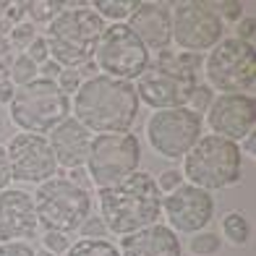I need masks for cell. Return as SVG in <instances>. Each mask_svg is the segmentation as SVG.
<instances>
[{
	"mask_svg": "<svg viewBox=\"0 0 256 256\" xmlns=\"http://www.w3.org/2000/svg\"><path fill=\"white\" fill-rule=\"evenodd\" d=\"M138 94L131 81L94 76L81 81L74 97V118L97 134H128L138 118Z\"/></svg>",
	"mask_w": 256,
	"mask_h": 256,
	"instance_id": "1",
	"label": "cell"
},
{
	"mask_svg": "<svg viewBox=\"0 0 256 256\" xmlns=\"http://www.w3.org/2000/svg\"><path fill=\"white\" fill-rule=\"evenodd\" d=\"M97 204L100 220L108 232L115 236H131L142 228H149L162 214V194L157 180L144 170H136L128 178L100 188Z\"/></svg>",
	"mask_w": 256,
	"mask_h": 256,
	"instance_id": "2",
	"label": "cell"
},
{
	"mask_svg": "<svg viewBox=\"0 0 256 256\" xmlns=\"http://www.w3.org/2000/svg\"><path fill=\"white\" fill-rule=\"evenodd\" d=\"M204 58L199 52H170L160 50L157 60L146 66V71L138 76L136 94L138 102H146L157 110L186 108L191 92L199 84V71Z\"/></svg>",
	"mask_w": 256,
	"mask_h": 256,
	"instance_id": "3",
	"label": "cell"
},
{
	"mask_svg": "<svg viewBox=\"0 0 256 256\" xmlns=\"http://www.w3.org/2000/svg\"><path fill=\"white\" fill-rule=\"evenodd\" d=\"M104 32V21L86 8H63L50 24H48V50L52 52V60L78 68L89 60H94L97 42Z\"/></svg>",
	"mask_w": 256,
	"mask_h": 256,
	"instance_id": "4",
	"label": "cell"
},
{
	"mask_svg": "<svg viewBox=\"0 0 256 256\" xmlns=\"http://www.w3.org/2000/svg\"><path fill=\"white\" fill-rule=\"evenodd\" d=\"M243 154L236 142L222 136H202L183 157V178L204 191L230 188L240 180Z\"/></svg>",
	"mask_w": 256,
	"mask_h": 256,
	"instance_id": "5",
	"label": "cell"
},
{
	"mask_svg": "<svg viewBox=\"0 0 256 256\" xmlns=\"http://www.w3.org/2000/svg\"><path fill=\"white\" fill-rule=\"evenodd\" d=\"M8 104H10V120L18 128H24V134H37V136L50 134L71 112V100L50 78H34L29 84L18 86Z\"/></svg>",
	"mask_w": 256,
	"mask_h": 256,
	"instance_id": "6",
	"label": "cell"
},
{
	"mask_svg": "<svg viewBox=\"0 0 256 256\" xmlns=\"http://www.w3.org/2000/svg\"><path fill=\"white\" fill-rule=\"evenodd\" d=\"M34 212H37V222L55 232H74L81 228V222L92 212V196L89 191L78 188L66 178H50L40 183L37 194H34Z\"/></svg>",
	"mask_w": 256,
	"mask_h": 256,
	"instance_id": "7",
	"label": "cell"
},
{
	"mask_svg": "<svg viewBox=\"0 0 256 256\" xmlns=\"http://www.w3.org/2000/svg\"><path fill=\"white\" fill-rule=\"evenodd\" d=\"M204 74L209 78V89H220L222 94H246L256 84L254 44L240 42L238 37L220 40L206 55Z\"/></svg>",
	"mask_w": 256,
	"mask_h": 256,
	"instance_id": "8",
	"label": "cell"
},
{
	"mask_svg": "<svg viewBox=\"0 0 256 256\" xmlns=\"http://www.w3.org/2000/svg\"><path fill=\"white\" fill-rule=\"evenodd\" d=\"M142 144L134 134H100L92 138L84 170L100 188L112 186L138 170Z\"/></svg>",
	"mask_w": 256,
	"mask_h": 256,
	"instance_id": "9",
	"label": "cell"
},
{
	"mask_svg": "<svg viewBox=\"0 0 256 256\" xmlns=\"http://www.w3.org/2000/svg\"><path fill=\"white\" fill-rule=\"evenodd\" d=\"M97 68L102 76L134 81L138 78L149 66V50L142 44V40L128 29V24H110L104 26L102 37L97 42Z\"/></svg>",
	"mask_w": 256,
	"mask_h": 256,
	"instance_id": "10",
	"label": "cell"
},
{
	"mask_svg": "<svg viewBox=\"0 0 256 256\" xmlns=\"http://www.w3.org/2000/svg\"><path fill=\"white\" fill-rule=\"evenodd\" d=\"M204 118L188 108L157 110L146 123V138L152 149L165 160H180L202 138Z\"/></svg>",
	"mask_w": 256,
	"mask_h": 256,
	"instance_id": "11",
	"label": "cell"
},
{
	"mask_svg": "<svg viewBox=\"0 0 256 256\" xmlns=\"http://www.w3.org/2000/svg\"><path fill=\"white\" fill-rule=\"evenodd\" d=\"M170 18H172V40L186 52L202 55L204 50H212L222 40L225 24L209 3L186 0V3L176 6V14Z\"/></svg>",
	"mask_w": 256,
	"mask_h": 256,
	"instance_id": "12",
	"label": "cell"
},
{
	"mask_svg": "<svg viewBox=\"0 0 256 256\" xmlns=\"http://www.w3.org/2000/svg\"><path fill=\"white\" fill-rule=\"evenodd\" d=\"M6 157H8V168H10V180L44 183V180L55 178V172H58V162L50 149L48 136L21 131L10 138Z\"/></svg>",
	"mask_w": 256,
	"mask_h": 256,
	"instance_id": "13",
	"label": "cell"
},
{
	"mask_svg": "<svg viewBox=\"0 0 256 256\" xmlns=\"http://www.w3.org/2000/svg\"><path fill=\"white\" fill-rule=\"evenodd\" d=\"M162 212L170 220V230L178 232H202L214 214V199L204 188L180 183L176 191L162 196Z\"/></svg>",
	"mask_w": 256,
	"mask_h": 256,
	"instance_id": "14",
	"label": "cell"
},
{
	"mask_svg": "<svg viewBox=\"0 0 256 256\" xmlns=\"http://www.w3.org/2000/svg\"><path fill=\"white\" fill-rule=\"evenodd\" d=\"M206 123L214 136L243 142L256 126V100L251 94H220L206 110Z\"/></svg>",
	"mask_w": 256,
	"mask_h": 256,
	"instance_id": "15",
	"label": "cell"
},
{
	"mask_svg": "<svg viewBox=\"0 0 256 256\" xmlns=\"http://www.w3.org/2000/svg\"><path fill=\"white\" fill-rule=\"evenodd\" d=\"M40 222L37 212H34V199L26 191H0V240L14 243L21 238H32Z\"/></svg>",
	"mask_w": 256,
	"mask_h": 256,
	"instance_id": "16",
	"label": "cell"
},
{
	"mask_svg": "<svg viewBox=\"0 0 256 256\" xmlns=\"http://www.w3.org/2000/svg\"><path fill=\"white\" fill-rule=\"evenodd\" d=\"M128 18V29L142 40L146 50H168L172 42V18L162 3H138Z\"/></svg>",
	"mask_w": 256,
	"mask_h": 256,
	"instance_id": "17",
	"label": "cell"
},
{
	"mask_svg": "<svg viewBox=\"0 0 256 256\" xmlns=\"http://www.w3.org/2000/svg\"><path fill=\"white\" fill-rule=\"evenodd\" d=\"M50 149L55 154L58 168H84L86 154H89V144H92V134L81 126L76 118H66L63 123H58L50 131Z\"/></svg>",
	"mask_w": 256,
	"mask_h": 256,
	"instance_id": "18",
	"label": "cell"
},
{
	"mask_svg": "<svg viewBox=\"0 0 256 256\" xmlns=\"http://www.w3.org/2000/svg\"><path fill=\"white\" fill-rule=\"evenodd\" d=\"M120 256H183L178 232L168 225H149L120 240Z\"/></svg>",
	"mask_w": 256,
	"mask_h": 256,
	"instance_id": "19",
	"label": "cell"
},
{
	"mask_svg": "<svg viewBox=\"0 0 256 256\" xmlns=\"http://www.w3.org/2000/svg\"><path fill=\"white\" fill-rule=\"evenodd\" d=\"M142 0H97L92 3V10L104 21V18H112V24H123V18H128L136 10V6Z\"/></svg>",
	"mask_w": 256,
	"mask_h": 256,
	"instance_id": "20",
	"label": "cell"
},
{
	"mask_svg": "<svg viewBox=\"0 0 256 256\" xmlns=\"http://www.w3.org/2000/svg\"><path fill=\"white\" fill-rule=\"evenodd\" d=\"M66 256H120V251L104 238H81L66 251Z\"/></svg>",
	"mask_w": 256,
	"mask_h": 256,
	"instance_id": "21",
	"label": "cell"
},
{
	"mask_svg": "<svg viewBox=\"0 0 256 256\" xmlns=\"http://www.w3.org/2000/svg\"><path fill=\"white\" fill-rule=\"evenodd\" d=\"M222 236H225V240L236 243V246L248 243V238H251L248 220L243 217L240 212H228V214L222 217Z\"/></svg>",
	"mask_w": 256,
	"mask_h": 256,
	"instance_id": "22",
	"label": "cell"
},
{
	"mask_svg": "<svg viewBox=\"0 0 256 256\" xmlns=\"http://www.w3.org/2000/svg\"><path fill=\"white\" fill-rule=\"evenodd\" d=\"M24 8H26V14L32 16V21L50 24V21L63 10V3H58V0H26Z\"/></svg>",
	"mask_w": 256,
	"mask_h": 256,
	"instance_id": "23",
	"label": "cell"
},
{
	"mask_svg": "<svg viewBox=\"0 0 256 256\" xmlns=\"http://www.w3.org/2000/svg\"><path fill=\"white\" fill-rule=\"evenodd\" d=\"M37 63H32L26 55H18V58H14V63H10V76H8V81L10 84H18V86H24V84H29V81H34L37 78Z\"/></svg>",
	"mask_w": 256,
	"mask_h": 256,
	"instance_id": "24",
	"label": "cell"
},
{
	"mask_svg": "<svg viewBox=\"0 0 256 256\" xmlns=\"http://www.w3.org/2000/svg\"><path fill=\"white\" fill-rule=\"evenodd\" d=\"M220 246H222V240H220L217 232H196L188 243L191 254H196V256H214L220 251Z\"/></svg>",
	"mask_w": 256,
	"mask_h": 256,
	"instance_id": "25",
	"label": "cell"
},
{
	"mask_svg": "<svg viewBox=\"0 0 256 256\" xmlns=\"http://www.w3.org/2000/svg\"><path fill=\"white\" fill-rule=\"evenodd\" d=\"M212 102H214V89H209L206 84H196V89L188 97V110H194L196 115H204Z\"/></svg>",
	"mask_w": 256,
	"mask_h": 256,
	"instance_id": "26",
	"label": "cell"
},
{
	"mask_svg": "<svg viewBox=\"0 0 256 256\" xmlns=\"http://www.w3.org/2000/svg\"><path fill=\"white\" fill-rule=\"evenodd\" d=\"M42 246H44V251H50V254H66L68 248H71V240H68V236L66 232H55V230H48L42 236Z\"/></svg>",
	"mask_w": 256,
	"mask_h": 256,
	"instance_id": "27",
	"label": "cell"
},
{
	"mask_svg": "<svg viewBox=\"0 0 256 256\" xmlns=\"http://www.w3.org/2000/svg\"><path fill=\"white\" fill-rule=\"evenodd\" d=\"M214 10H217V16L222 18V24L225 21H238L243 18V6L238 3V0H222V3H209Z\"/></svg>",
	"mask_w": 256,
	"mask_h": 256,
	"instance_id": "28",
	"label": "cell"
},
{
	"mask_svg": "<svg viewBox=\"0 0 256 256\" xmlns=\"http://www.w3.org/2000/svg\"><path fill=\"white\" fill-rule=\"evenodd\" d=\"M34 37H37V34H34V26L29 24V21H21V24H16L14 29H10V42H14L18 50H26Z\"/></svg>",
	"mask_w": 256,
	"mask_h": 256,
	"instance_id": "29",
	"label": "cell"
},
{
	"mask_svg": "<svg viewBox=\"0 0 256 256\" xmlns=\"http://www.w3.org/2000/svg\"><path fill=\"white\" fill-rule=\"evenodd\" d=\"M55 84H58V89H60L63 94L68 97V94H76V92H78V86H81V76H78L76 68H63Z\"/></svg>",
	"mask_w": 256,
	"mask_h": 256,
	"instance_id": "30",
	"label": "cell"
},
{
	"mask_svg": "<svg viewBox=\"0 0 256 256\" xmlns=\"http://www.w3.org/2000/svg\"><path fill=\"white\" fill-rule=\"evenodd\" d=\"M24 55L29 58L32 63H37V68H40L44 60H50V50H48V42H44V37H34Z\"/></svg>",
	"mask_w": 256,
	"mask_h": 256,
	"instance_id": "31",
	"label": "cell"
},
{
	"mask_svg": "<svg viewBox=\"0 0 256 256\" xmlns=\"http://www.w3.org/2000/svg\"><path fill=\"white\" fill-rule=\"evenodd\" d=\"M78 230H81V236H84V238H104V236H108V228H104V222L100 217H86Z\"/></svg>",
	"mask_w": 256,
	"mask_h": 256,
	"instance_id": "32",
	"label": "cell"
},
{
	"mask_svg": "<svg viewBox=\"0 0 256 256\" xmlns=\"http://www.w3.org/2000/svg\"><path fill=\"white\" fill-rule=\"evenodd\" d=\"M180 183H183V172H180V170H165V172L157 178V188H160V194H162V191L170 194V191H176Z\"/></svg>",
	"mask_w": 256,
	"mask_h": 256,
	"instance_id": "33",
	"label": "cell"
},
{
	"mask_svg": "<svg viewBox=\"0 0 256 256\" xmlns=\"http://www.w3.org/2000/svg\"><path fill=\"white\" fill-rule=\"evenodd\" d=\"M0 256H37V251L24 240H14V243H0Z\"/></svg>",
	"mask_w": 256,
	"mask_h": 256,
	"instance_id": "34",
	"label": "cell"
},
{
	"mask_svg": "<svg viewBox=\"0 0 256 256\" xmlns=\"http://www.w3.org/2000/svg\"><path fill=\"white\" fill-rule=\"evenodd\" d=\"M254 34H256V21H254V16H243V18L238 21V40L246 42V44H251V42H254Z\"/></svg>",
	"mask_w": 256,
	"mask_h": 256,
	"instance_id": "35",
	"label": "cell"
},
{
	"mask_svg": "<svg viewBox=\"0 0 256 256\" xmlns=\"http://www.w3.org/2000/svg\"><path fill=\"white\" fill-rule=\"evenodd\" d=\"M24 16H26V8H24V3H8V8H6V21L8 24H21L24 21Z\"/></svg>",
	"mask_w": 256,
	"mask_h": 256,
	"instance_id": "36",
	"label": "cell"
},
{
	"mask_svg": "<svg viewBox=\"0 0 256 256\" xmlns=\"http://www.w3.org/2000/svg\"><path fill=\"white\" fill-rule=\"evenodd\" d=\"M8 183H10V168H8L6 146H0V191H6Z\"/></svg>",
	"mask_w": 256,
	"mask_h": 256,
	"instance_id": "37",
	"label": "cell"
},
{
	"mask_svg": "<svg viewBox=\"0 0 256 256\" xmlns=\"http://www.w3.org/2000/svg\"><path fill=\"white\" fill-rule=\"evenodd\" d=\"M66 180H71L74 186H78V188H84V191H86V186H89V176H86L84 168H71Z\"/></svg>",
	"mask_w": 256,
	"mask_h": 256,
	"instance_id": "38",
	"label": "cell"
},
{
	"mask_svg": "<svg viewBox=\"0 0 256 256\" xmlns=\"http://www.w3.org/2000/svg\"><path fill=\"white\" fill-rule=\"evenodd\" d=\"M37 71L42 74V78H50V81H55L58 76H60V71H63V66L60 63H55V60H44Z\"/></svg>",
	"mask_w": 256,
	"mask_h": 256,
	"instance_id": "39",
	"label": "cell"
},
{
	"mask_svg": "<svg viewBox=\"0 0 256 256\" xmlns=\"http://www.w3.org/2000/svg\"><path fill=\"white\" fill-rule=\"evenodd\" d=\"M76 71H78L81 81H84V78L89 81V78H94V76L100 74V68H97V63H94V60H89V63H84V66H78Z\"/></svg>",
	"mask_w": 256,
	"mask_h": 256,
	"instance_id": "40",
	"label": "cell"
},
{
	"mask_svg": "<svg viewBox=\"0 0 256 256\" xmlns=\"http://www.w3.org/2000/svg\"><path fill=\"white\" fill-rule=\"evenodd\" d=\"M14 92H16V86L10 84V81H0V102H10L14 100Z\"/></svg>",
	"mask_w": 256,
	"mask_h": 256,
	"instance_id": "41",
	"label": "cell"
},
{
	"mask_svg": "<svg viewBox=\"0 0 256 256\" xmlns=\"http://www.w3.org/2000/svg\"><path fill=\"white\" fill-rule=\"evenodd\" d=\"M238 149H240V154L246 152L248 157H254V152H256V136H254V134H248L246 138H243V144H240Z\"/></svg>",
	"mask_w": 256,
	"mask_h": 256,
	"instance_id": "42",
	"label": "cell"
},
{
	"mask_svg": "<svg viewBox=\"0 0 256 256\" xmlns=\"http://www.w3.org/2000/svg\"><path fill=\"white\" fill-rule=\"evenodd\" d=\"M10 63H14V58H10V55L0 58V81H8V76H10Z\"/></svg>",
	"mask_w": 256,
	"mask_h": 256,
	"instance_id": "43",
	"label": "cell"
},
{
	"mask_svg": "<svg viewBox=\"0 0 256 256\" xmlns=\"http://www.w3.org/2000/svg\"><path fill=\"white\" fill-rule=\"evenodd\" d=\"M10 29H14V26H10L6 18H0V40H6V34H10Z\"/></svg>",
	"mask_w": 256,
	"mask_h": 256,
	"instance_id": "44",
	"label": "cell"
},
{
	"mask_svg": "<svg viewBox=\"0 0 256 256\" xmlns=\"http://www.w3.org/2000/svg\"><path fill=\"white\" fill-rule=\"evenodd\" d=\"M6 55H10V42L0 40V58H6Z\"/></svg>",
	"mask_w": 256,
	"mask_h": 256,
	"instance_id": "45",
	"label": "cell"
},
{
	"mask_svg": "<svg viewBox=\"0 0 256 256\" xmlns=\"http://www.w3.org/2000/svg\"><path fill=\"white\" fill-rule=\"evenodd\" d=\"M6 8H8V3H6V0H0V18L6 16Z\"/></svg>",
	"mask_w": 256,
	"mask_h": 256,
	"instance_id": "46",
	"label": "cell"
},
{
	"mask_svg": "<svg viewBox=\"0 0 256 256\" xmlns=\"http://www.w3.org/2000/svg\"><path fill=\"white\" fill-rule=\"evenodd\" d=\"M37 256H55V254H50V251H40Z\"/></svg>",
	"mask_w": 256,
	"mask_h": 256,
	"instance_id": "47",
	"label": "cell"
}]
</instances>
